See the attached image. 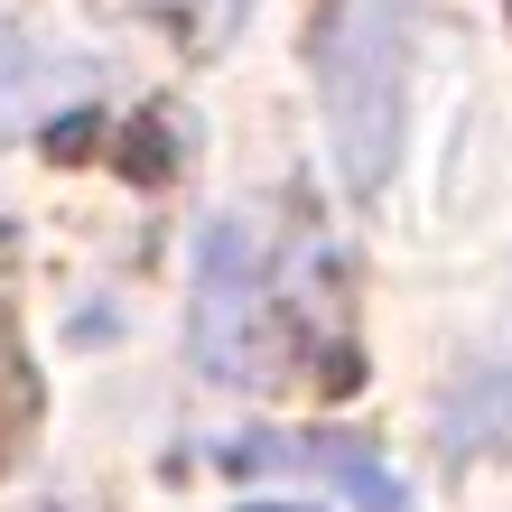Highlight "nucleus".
Returning a JSON list of instances; mask_svg holds the SVG:
<instances>
[{
	"label": "nucleus",
	"instance_id": "obj_1",
	"mask_svg": "<svg viewBox=\"0 0 512 512\" xmlns=\"http://www.w3.org/2000/svg\"><path fill=\"white\" fill-rule=\"evenodd\" d=\"M410 38H419V0H345L317 38V103H326V140H336V168L354 196L382 187L391 140H401Z\"/></svg>",
	"mask_w": 512,
	"mask_h": 512
},
{
	"label": "nucleus",
	"instance_id": "obj_2",
	"mask_svg": "<svg viewBox=\"0 0 512 512\" xmlns=\"http://www.w3.org/2000/svg\"><path fill=\"white\" fill-rule=\"evenodd\" d=\"M196 364L215 382H280L270 345V261L243 215H215L196 243Z\"/></svg>",
	"mask_w": 512,
	"mask_h": 512
},
{
	"label": "nucleus",
	"instance_id": "obj_3",
	"mask_svg": "<svg viewBox=\"0 0 512 512\" xmlns=\"http://www.w3.org/2000/svg\"><path fill=\"white\" fill-rule=\"evenodd\" d=\"M233 466H298V475H326L354 512H410V485L354 438H243Z\"/></svg>",
	"mask_w": 512,
	"mask_h": 512
},
{
	"label": "nucleus",
	"instance_id": "obj_4",
	"mask_svg": "<svg viewBox=\"0 0 512 512\" xmlns=\"http://www.w3.org/2000/svg\"><path fill=\"white\" fill-rule=\"evenodd\" d=\"M447 438L457 447H512V364L475 373L457 401H447Z\"/></svg>",
	"mask_w": 512,
	"mask_h": 512
},
{
	"label": "nucleus",
	"instance_id": "obj_5",
	"mask_svg": "<svg viewBox=\"0 0 512 512\" xmlns=\"http://www.w3.org/2000/svg\"><path fill=\"white\" fill-rule=\"evenodd\" d=\"M252 512H308V503H252Z\"/></svg>",
	"mask_w": 512,
	"mask_h": 512
}]
</instances>
